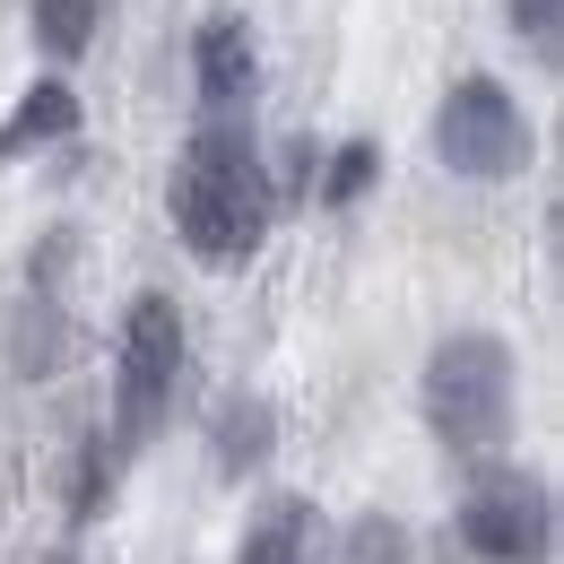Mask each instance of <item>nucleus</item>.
Instances as JSON below:
<instances>
[{"instance_id":"obj_6","label":"nucleus","mask_w":564,"mask_h":564,"mask_svg":"<svg viewBox=\"0 0 564 564\" xmlns=\"http://www.w3.org/2000/svg\"><path fill=\"white\" fill-rule=\"evenodd\" d=\"M192 87L209 113H243L252 87H261V44H252V18L243 9H209L200 35H192Z\"/></svg>"},{"instance_id":"obj_8","label":"nucleus","mask_w":564,"mask_h":564,"mask_svg":"<svg viewBox=\"0 0 564 564\" xmlns=\"http://www.w3.org/2000/svg\"><path fill=\"white\" fill-rule=\"evenodd\" d=\"M78 131V96L62 78H35L18 105H9V122H0V165H18V156H35V148L70 140Z\"/></svg>"},{"instance_id":"obj_1","label":"nucleus","mask_w":564,"mask_h":564,"mask_svg":"<svg viewBox=\"0 0 564 564\" xmlns=\"http://www.w3.org/2000/svg\"><path fill=\"white\" fill-rule=\"evenodd\" d=\"M165 209H174V235L192 243V261H209V270H243L261 252L270 209H279V183H270L243 113H209L183 140L174 183H165Z\"/></svg>"},{"instance_id":"obj_12","label":"nucleus","mask_w":564,"mask_h":564,"mask_svg":"<svg viewBox=\"0 0 564 564\" xmlns=\"http://www.w3.org/2000/svg\"><path fill=\"white\" fill-rule=\"evenodd\" d=\"M339 564H409V530L391 512H365L348 530V547H339Z\"/></svg>"},{"instance_id":"obj_7","label":"nucleus","mask_w":564,"mask_h":564,"mask_svg":"<svg viewBox=\"0 0 564 564\" xmlns=\"http://www.w3.org/2000/svg\"><path fill=\"white\" fill-rule=\"evenodd\" d=\"M313 547H322V512H313V495H270V503L252 512L235 564H313Z\"/></svg>"},{"instance_id":"obj_13","label":"nucleus","mask_w":564,"mask_h":564,"mask_svg":"<svg viewBox=\"0 0 564 564\" xmlns=\"http://www.w3.org/2000/svg\"><path fill=\"white\" fill-rule=\"evenodd\" d=\"M503 18H512V35L539 53V62H556V35H564V0H503Z\"/></svg>"},{"instance_id":"obj_2","label":"nucleus","mask_w":564,"mask_h":564,"mask_svg":"<svg viewBox=\"0 0 564 564\" xmlns=\"http://www.w3.org/2000/svg\"><path fill=\"white\" fill-rule=\"evenodd\" d=\"M425 417L460 460L495 452L512 434V348L487 330H452L425 356Z\"/></svg>"},{"instance_id":"obj_11","label":"nucleus","mask_w":564,"mask_h":564,"mask_svg":"<svg viewBox=\"0 0 564 564\" xmlns=\"http://www.w3.org/2000/svg\"><path fill=\"white\" fill-rule=\"evenodd\" d=\"M373 174H382V148H373V140L330 148V165H322V200H330V209H356V200L373 192Z\"/></svg>"},{"instance_id":"obj_10","label":"nucleus","mask_w":564,"mask_h":564,"mask_svg":"<svg viewBox=\"0 0 564 564\" xmlns=\"http://www.w3.org/2000/svg\"><path fill=\"white\" fill-rule=\"evenodd\" d=\"M96 9H105V0H26L35 44H44L53 62H78V53L96 44Z\"/></svg>"},{"instance_id":"obj_9","label":"nucleus","mask_w":564,"mask_h":564,"mask_svg":"<svg viewBox=\"0 0 564 564\" xmlns=\"http://www.w3.org/2000/svg\"><path fill=\"white\" fill-rule=\"evenodd\" d=\"M261 460H270V409H261V400H226V409H217V469L243 478V469H261Z\"/></svg>"},{"instance_id":"obj_3","label":"nucleus","mask_w":564,"mask_h":564,"mask_svg":"<svg viewBox=\"0 0 564 564\" xmlns=\"http://www.w3.org/2000/svg\"><path fill=\"white\" fill-rule=\"evenodd\" d=\"M174 382H183V313H174V295H140L113 339V434L148 443Z\"/></svg>"},{"instance_id":"obj_5","label":"nucleus","mask_w":564,"mask_h":564,"mask_svg":"<svg viewBox=\"0 0 564 564\" xmlns=\"http://www.w3.org/2000/svg\"><path fill=\"white\" fill-rule=\"evenodd\" d=\"M460 539H469V556H487V564H547V547H556V503H547L539 478L495 469L460 503Z\"/></svg>"},{"instance_id":"obj_4","label":"nucleus","mask_w":564,"mask_h":564,"mask_svg":"<svg viewBox=\"0 0 564 564\" xmlns=\"http://www.w3.org/2000/svg\"><path fill=\"white\" fill-rule=\"evenodd\" d=\"M434 156L460 183H512L530 165V113L495 87V78H460L434 105Z\"/></svg>"}]
</instances>
